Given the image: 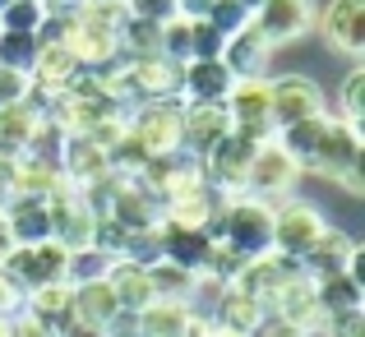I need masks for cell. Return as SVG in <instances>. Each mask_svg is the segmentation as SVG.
Listing matches in <instances>:
<instances>
[{"label": "cell", "instance_id": "40", "mask_svg": "<svg viewBox=\"0 0 365 337\" xmlns=\"http://www.w3.org/2000/svg\"><path fill=\"white\" fill-rule=\"evenodd\" d=\"M28 74H19V70H5L0 65V107H9V102H19V98H28Z\"/></svg>", "mask_w": 365, "mask_h": 337}, {"label": "cell", "instance_id": "19", "mask_svg": "<svg viewBox=\"0 0 365 337\" xmlns=\"http://www.w3.org/2000/svg\"><path fill=\"white\" fill-rule=\"evenodd\" d=\"M232 88V70L217 61H185L180 65V102H222Z\"/></svg>", "mask_w": 365, "mask_h": 337}, {"label": "cell", "instance_id": "24", "mask_svg": "<svg viewBox=\"0 0 365 337\" xmlns=\"http://www.w3.org/2000/svg\"><path fill=\"white\" fill-rule=\"evenodd\" d=\"M107 282H111V291H116L120 310H143V305L153 301L148 268H143V264H134V259H111V268H107Z\"/></svg>", "mask_w": 365, "mask_h": 337}, {"label": "cell", "instance_id": "45", "mask_svg": "<svg viewBox=\"0 0 365 337\" xmlns=\"http://www.w3.org/2000/svg\"><path fill=\"white\" fill-rule=\"evenodd\" d=\"M208 5H213V0H176V14L180 19H204Z\"/></svg>", "mask_w": 365, "mask_h": 337}, {"label": "cell", "instance_id": "13", "mask_svg": "<svg viewBox=\"0 0 365 337\" xmlns=\"http://www.w3.org/2000/svg\"><path fill=\"white\" fill-rule=\"evenodd\" d=\"M107 217L120 222L125 231H143V227H158L162 222V195L148 190L139 176H120L116 195L107 204Z\"/></svg>", "mask_w": 365, "mask_h": 337}, {"label": "cell", "instance_id": "41", "mask_svg": "<svg viewBox=\"0 0 365 337\" xmlns=\"http://www.w3.org/2000/svg\"><path fill=\"white\" fill-rule=\"evenodd\" d=\"M14 310H24V286L0 268V319H9Z\"/></svg>", "mask_w": 365, "mask_h": 337}, {"label": "cell", "instance_id": "42", "mask_svg": "<svg viewBox=\"0 0 365 337\" xmlns=\"http://www.w3.org/2000/svg\"><path fill=\"white\" fill-rule=\"evenodd\" d=\"M107 337H143V328H139V310H116L107 319V328H102Z\"/></svg>", "mask_w": 365, "mask_h": 337}, {"label": "cell", "instance_id": "10", "mask_svg": "<svg viewBox=\"0 0 365 337\" xmlns=\"http://www.w3.org/2000/svg\"><path fill=\"white\" fill-rule=\"evenodd\" d=\"M65 264H70V249H65L61 240H42V245H14L0 268H5L24 291H33V286H42V282H61Z\"/></svg>", "mask_w": 365, "mask_h": 337}, {"label": "cell", "instance_id": "22", "mask_svg": "<svg viewBox=\"0 0 365 337\" xmlns=\"http://www.w3.org/2000/svg\"><path fill=\"white\" fill-rule=\"evenodd\" d=\"M351 249H356V240H351L342 227H329L319 240H314V249H310V254L301 259V268L314 277V282H319V277H329V273H342V268H347Z\"/></svg>", "mask_w": 365, "mask_h": 337}, {"label": "cell", "instance_id": "16", "mask_svg": "<svg viewBox=\"0 0 365 337\" xmlns=\"http://www.w3.org/2000/svg\"><path fill=\"white\" fill-rule=\"evenodd\" d=\"M130 83L139 102H158V98H180V61H167L162 51L130 61Z\"/></svg>", "mask_w": 365, "mask_h": 337}, {"label": "cell", "instance_id": "34", "mask_svg": "<svg viewBox=\"0 0 365 337\" xmlns=\"http://www.w3.org/2000/svg\"><path fill=\"white\" fill-rule=\"evenodd\" d=\"M338 111L347 125H365V70H347V79H342V93H338Z\"/></svg>", "mask_w": 365, "mask_h": 337}, {"label": "cell", "instance_id": "12", "mask_svg": "<svg viewBox=\"0 0 365 337\" xmlns=\"http://www.w3.org/2000/svg\"><path fill=\"white\" fill-rule=\"evenodd\" d=\"M227 115H232V130H245L255 139L273 134V111H268V79H232L222 98Z\"/></svg>", "mask_w": 365, "mask_h": 337}, {"label": "cell", "instance_id": "37", "mask_svg": "<svg viewBox=\"0 0 365 337\" xmlns=\"http://www.w3.org/2000/svg\"><path fill=\"white\" fill-rule=\"evenodd\" d=\"M120 259H134V264H158L162 259V236L158 227H143V231H130V240H125V254Z\"/></svg>", "mask_w": 365, "mask_h": 337}, {"label": "cell", "instance_id": "28", "mask_svg": "<svg viewBox=\"0 0 365 337\" xmlns=\"http://www.w3.org/2000/svg\"><path fill=\"white\" fill-rule=\"evenodd\" d=\"M324 120H329V111H324V115H310V120H292V125H277V130H273V139L282 143V148L292 152L296 162H301V171H305V162H310L314 143H319V134H324Z\"/></svg>", "mask_w": 365, "mask_h": 337}, {"label": "cell", "instance_id": "27", "mask_svg": "<svg viewBox=\"0 0 365 337\" xmlns=\"http://www.w3.org/2000/svg\"><path fill=\"white\" fill-rule=\"evenodd\" d=\"M70 296H74V286L65 277L61 282H42L33 291H24V310H33L46 323H61V319H70Z\"/></svg>", "mask_w": 365, "mask_h": 337}, {"label": "cell", "instance_id": "30", "mask_svg": "<svg viewBox=\"0 0 365 337\" xmlns=\"http://www.w3.org/2000/svg\"><path fill=\"white\" fill-rule=\"evenodd\" d=\"M37 51H42V37L37 33H9V28H0V65H5V70L28 74L33 61H37Z\"/></svg>", "mask_w": 365, "mask_h": 337}, {"label": "cell", "instance_id": "18", "mask_svg": "<svg viewBox=\"0 0 365 337\" xmlns=\"http://www.w3.org/2000/svg\"><path fill=\"white\" fill-rule=\"evenodd\" d=\"M79 70H83V65L74 61V56L65 51L61 42H42V51H37L33 70H28V83H33V93L51 98V93H65V88H70Z\"/></svg>", "mask_w": 365, "mask_h": 337}, {"label": "cell", "instance_id": "2", "mask_svg": "<svg viewBox=\"0 0 365 337\" xmlns=\"http://www.w3.org/2000/svg\"><path fill=\"white\" fill-rule=\"evenodd\" d=\"M208 236L222 240L232 254L241 259H259V254H273V204L255 195H232L217 217L208 222Z\"/></svg>", "mask_w": 365, "mask_h": 337}, {"label": "cell", "instance_id": "46", "mask_svg": "<svg viewBox=\"0 0 365 337\" xmlns=\"http://www.w3.org/2000/svg\"><path fill=\"white\" fill-rule=\"evenodd\" d=\"M9 249H14V236H9V222H5V213H0V264L9 259Z\"/></svg>", "mask_w": 365, "mask_h": 337}, {"label": "cell", "instance_id": "3", "mask_svg": "<svg viewBox=\"0 0 365 337\" xmlns=\"http://www.w3.org/2000/svg\"><path fill=\"white\" fill-rule=\"evenodd\" d=\"M324 231H329V217H324V208L310 204V199L287 195V199L273 204V254L305 259Z\"/></svg>", "mask_w": 365, "mask_h": 337}, {"label": "cell", "instance_id": "7", "mask_svg": "<svg viewBox=\"0 0 365 337\" xmlns=\"http://www.w3.org/2000/svg\"><path fill=\"white\" fill-rule=\"evenodd\" d=\"M46 208H51V240H61L65 249H83L93 245V236H98V208L83 199L79 185H70V180H61V185L46 195Z\"/></svg>", "mask_w": 365, "mask_h": 337}, {"label": "cell", "instance_id": "14", "mask_svg": "<svg viewBox=\"0 0 365 337\" xmlns=\"http://www.w3.org/2000/svg\"><path fill=\"white\" fill-rule=\"evenodd\" d=\"M232 130V115L222 102H185V125H180V148L204 157L222 134Z\"/></svg>", "mask_w": 365, "mask_h": 337}, {"label": "cell", "instance_id": "9", "mask_svg": "<svg viewBox=\"0 0 365 337\" xmlns=\"http://www.w3.org/2000/svg\"><path fill=\"white\" fill-rule=\"evenodd\" d=\"M268 111H273V130H277V125L324 115L329 98L310 74H277V79H268Z\"/></svg>", "mask_w": 365, "mask_h": 337}, {"label": "cell", "instance_id": "17", "mask_svg": "<svg viewBox=\"0 0 365 337\" xmlns=\"http://www.w3.org/2000/svg\"><path fill=\"white\" fill-rule=\"evenodd\" d=\"M268 61H273V46L255 33V24L232 33L222 46V65L232 70V79H268Z\"/></svg>", "mask_w": 365, "mask_h": 337}, {"label": "cell", "instance_id": "8", "mask_svg": "<svg viewBox=\"0 0 365 337\" xmlns=\"http://www.w3.org/2000/svg\"><path fill=\"white\" fill-rule=\"evenodd\" d=\"M255 148H259V139L255 134H245V130H227L222 139L213 143V148L204 152V180L213 190H222L227 199L232 195H245V171H250V157H255Z\"/></svg>", "mask_w": 365, "mask_h": 337}, {"label": "cell", "instance_id": "20", "mask_svg": "<svg viewBox=\"0 0 365 337\" xmlns=\"http://www.w3.org/2000/svg\"><path fill=\"white\" fill-rule=\"evenodd\" d=\"M158 236H162V259L190 268V273H199V268H204V259H208V249H213V236H208L204 227L158 222Z\"/></svg>", "mask_w": 365, "mask_h": 337}, {"label": "cell", "instance_id": "38", "mask_svg": "<svg viewBox=\"0 0 365 337\" xmlns=\"http://www.w3.org/2000/svg\"><path fill=\"white\" fill-rule=\"evenodd\" d=\"M319 337H365V310H347V314H329Z\"/></svg>", "mask_w": 365, "mask_h": 337}, {"label": "cell", "instance_id": "36", "mask_svg": "<svg viewBox=\"0 0 365 337\" xmlns=\"http://www.w3.org/2000/svg\"><path fill=\"white\" fill-rule=\"evenodd\" d=\"M204 19H208V24H213L222 37H232V33H241V28L250 24V9L241 5V0H213Z\"/></svg>", "mask_w": 365, "mask_h": 337}, {"label": "cell", "instance_id": "25", "mask_svg": "<svg viewBox=\"0 0 365 337\" xmlns=\"http://www.w3.org/2000/svg\"><path fill=\"white\" fill-rule=\"evenodd\" d=\"M314 301H319L324 319L329 314H347V310H365V286L347 273H329L314 282Z\"/></svg>", "mask_w": 365, "mask_h": 337}, {"label": "cell", "instance_id": "35", "mask_svg": "<svg viewBox=\"0 0 365 337\" xmlns=\"http://www.w3.org/2000/svg\"><path fill=\"white\" fill-rule=\"evenodd\" d=\"M222 46H227V37L208 19H190V61H217Z\"/></svg>", "mask_w": 365, "mask_h": 337}, {"label": "cell", "instance_id": "23", "mask_svg": "<svg viewBox=\"0 0 365 337\" xmlns=\"http://www.w3.org/2000/svg\"><path fill=\"white\" fill-rule=\"evenodd\" d=\"M116 310H120V301H116V291H111L107 277H98V282H79L74 296H70V314L83 319V323H98V328H107V319Z\"/></svg>", "mask_w": 365, "mask_h": 337}, {"label": "cell", "instance_id": "47", "mask_svg": "<svg viewBox=\"0 0 365 337\" xmlns=\"http://www.w3.org/2000/svg\"><path fill=\"white\" fill-rule=\"evenodd\" d=\"M9 199V157H0V208Z\"/></svg>", "mask_w": 365, "mask_h": 337}, {"label": "cell", "instance_id": "31", "mask_svg": "<svg viewBox=\"0 0 365 337\" xmlns=\"http://www.w3.org/2000/svg\"><path fill=\"white\" fill-rule=\"evenodd\" d=\"M65 139H70V134H65L56 120H42L33 134H28V143H24V157H33V162H46V167H56V171H61Z\"/></svg>", "mask_w": 365, "mask_h": 337}, {"label": "cell", "instance_id": "5", "mask_svg": "<svg viewBox=\"0 0 365 337\" xmlns=\"http://www.w3.org/2000/svg\"><path fill=\"white\" fill-rule=\"evenodd\" d=\"M180 125H185V102L180 98H158L139 102L130 111V139L139 143L148 157H167L180 148Z\"/></svg>", "mask_w": 365, "mask_h": 337}, {"label": "cell", "instance_id": "26", "mask_svg": "<svg viewBox=\"0 0 365 337\" xmlns=\"http://www.w3.org/2000/svg\"><path fill=\"white\" fill-rule=\"evenodd\" d=\"M190 310L185 301H148L139 310V328L143 337H190Z\"/></svg>", "mask_w": 365, "mask_h": 337}, {"label": "cell", "instance_id": "49", "mask_svg": "<svg viewBox=\"0 0 365 337\" xmlns=\"http://www.w3.org/2000/svg\"><path fill=\"white\" fill-rule=\"evenodd\" d=\"M5 5H9V0H0V9H5Z\"/></svg>", "mask_w": 365, "mask_h": 337}, {"label": "cell", "instance_id": "32", "mask_svg": "<svg viewBox=\"0 0 365 337\" xmlns=\"http://www.w3.org/2000/svg\"><path fill=\"white\" fill-rule=\"evenodd\" d=\"M111 268V254L102 245H83V249H70V264H65V282L79 286V282H98L107 277Z\"/></svg>", "mask_w": 365, "mask_h": 337}, {"label": "cell", "instance_id": "6", "mask_svg": "<svg viewBox=\"0 0 365 337\" xmlns=\"http://www.w3.org/2000/svg\"><path fill=\"white\" fill-rule=\"evenodd\" d=\"M255 33L264 37L268 46H292V42H305L319 24V0H264V5L250 14Z\"/></svg>", "mask_w": 365, "mask_h": 337}, {"label": "cell", "instance_id": "48", "mask_svg": "<svg viewBox=\"0 0 365 337\" xmlns=\"http://www.w3.org/2000/svg\"><path fill=\"white\" fill-rule=\"evenodd\" d=\"M241 5L250 9V14H255V9H259V5H264V0H241Z\"/></svg>", "mask_w": 365, "mask_h": 337}, {"label": "cell", "instance_id": "43", "mask_svg": "<svg viewBox=\"0 0 365 337\" xmlns=\"http://www.w3.org/2000/svg\"><path fill=\"white\" fill-rule=\"evenodd\" d=\"M56 337H107V333H102L98 323H83V319H74V314H70V319L56 323Z\"/></svg>", "mask_w": 365, "mask_h": 337}, {"label": "cell", "instance_id": "39", "mask_svg": "<svg viewBox=\"0 0 365 337\" xmlns=\"http://www.w3.org/2000/svg\"><path fill=\"white\" fill-rule=\"evenodd\" d=\"M125 14L134 19H148V24H167V19H176V0H120Z\"/></svg>", "mask_w": 365, "mask_h": 337}, {"label": "cell", "instance_id": "11", "mask_svg": "<svg viewBox=\"0 0 365 337\" xmlns=\"http://www.w3.org/2000/svg\"><path fill=\"white\" fill-rule=\"evenodd\" d=\"M314 28L338 56H351V61L365 56V0H329Z\"/></svg>", "mask_w": 365, "mask_h": 337}, {"label": "cell", "instance_id": "44", "mask_svg": "<svg viewBox=\"0 0 365 337\" xmlns=\"http://www.w3.org/2000/svg\"><path fill=\"white\" fill-rule=\"evenodd\" d=\"M42 9H46V19H56V24H61V19L79 14V9H83V0H42Z\"/></svg>", "mask_w": 365, "mask_h": 337}, {"label": "cell", "instance_id": "29", "mask_svg": "<svg viewBox=\"0 0 365 337\" xmlns=\"http://www.w3.org/2000/svg\"><path fill=\"white\" fill-rule=\"evenodd\" d=\"M148 286H153V301H185L190 286H195V273L171 264V259H158V264H148Z\"/></svg>", "mask_w": 365, "mask_h": 337}, {"label": "cell", "instance_id": "21", "mask_svg": "<svg viewBox=\"0 0 365 337\" xmlns=\"http://www.w3.org/2000/svg\"><path fill=\"white\" fill-rule=\"evenodd\" d=\"M61 176L70 185H88V180L107 176V152L88 139V134H70L65 139V152H61Z\"/></svg>", "mask_w": 365, "mask_h": 337}, {"label": "cell", "instance_id": "1", "mask_svg": "<svg viewBox=\"0 0 365 337\" xmlns=\"http://www.w3.org/2000/svg\"><path fill=\"white\" fill-rule=\"evenodd\" d=\"M361 162H365L361 125H347L342 115H329L310 162H305V171H310V176H324L329 185H338L347 199H361L365 195V167Z\"/></svg>", "mask_w": 365, "mask_h": 337}, {"label": "cell", "instance_id": "33", "mask_svg": "<svg viewBox=\"0 0 365 337\" xmlns=\"http://www.w3.org/2000/svg\"><path fill=\"white\" fill-rule=\"evenodd\" d=\"M0 28H9V33H37V37H42V28H46L42 0H9V5L0 9Z\"/></svg>", "mask_w": 365, "mask_h": 337}, {"label": "cell", "instance_id": "15", "mask_svg": "<svg viewBox=\"0 0 365 337\" xmlns=\"http://www.w3.org/2000/svg\"><path fill=\"white\" fill-rule=\"evenodd\" d=\"M0 213L9 222L14 245H42V240H51V208H46L42 195H9Z\"/></svg>", "mask_w": 365, "mask_h": 337}, {"label": "cell", "instance_id": "4", "mask_svg": "<svg viewBox=\"0 0 365 337\" xmlns=\"http://www.w3.org/2000/svg\"><path fill=\"white\" fill-rule=\"evenodd\" d=\"M301 162L292 157V152L282 148V143L268 134V139H259L255 157H250V171H245V195L255 199H268V204H277V199L296 195V185H301Z\"/></svg>", "mask_w": 365, "mask_h": 337}]
</instances>
